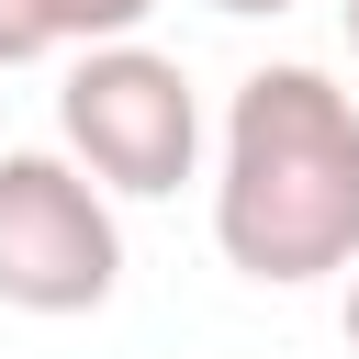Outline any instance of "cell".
<instances>
[{
  "label": "cell",
  "instance_id": "7a4b0ae2",
  "mask_svg": "<svg viewBox=\"0 0 359 359\" xmlns=\"http://www.w3.org/2000/svg\"><path fill=\"white\" fill-rule=\"evenodd\" d=\"M56 135H67V157H79L101 191H123V202H168V191L202 168V101H191L180 56H157V45H135V34L67 56V79H56Z\"/></svg>",
  "mask_w": 359,
  "mask_h": 359
},
{
  "label": "cell",
  "instance_id": "8992f818",
  "mask_svg": "<svg viewBox=\"0 0 359 359\" xmlns=\"http://www.w3.org/2000/svg\"><path fill=\"white\" fill-rule=\"evenodd\" d=\"M213 11H236V22H269V11H292V0H213Z\"/></svg>",
  "mask_w": 359,
  "mask_h": 359
},
{
  "label": "cell",
  "instance_id": "6da1fadb",
  "mask_svg": "<svg viewBox=\"0 0 359 359\" xmlns=\"http://www.w3.org/2000/svg\"><path fill=\"white\" fill-rule=\"evenodd\" d=\"M213 247L269 292L359 269V101L325 67L236 79L213 157Z\"/></svg>",
  "mask_w": 359,
  "mask_h": 359
},
{
  "label": "cell",
  "instance_id": "277c9868",
  "mask_svg": "<svg viewBox=\"0 0 359 359\" xmlns=\"http://www.w3.org/2000/svg\"><path fill=\"white\" fill-rule=\"evenodd\" d=\"M146 11H157V0H45V22H56V56H79V45H123Z\"/></svg>",
  "mask_w": 359,
  "mask_h": 359
},
{
  "label": "cell",
  "instance_id": "ba28073f",
  "mask_svg": "<svg viewBox=\"0 0 359 359\" xmlns=\"http://www.w3.org/2000/svg\"><path fill=\"white\" fill-rule=\"evenodd\" d=\"M348 45H359V0H348Z\"/></svg>",
  "mask_w": 359,
  "mask_h": 359
},
{
  "label": "cell",
  "instance_id": "5b68a950",
  "mask_svg": "<svg viewBox=\"0 0 359 359\" xmlns=\"http://www.w3.org/2000/svg\"><path fill=\"white\" fill-rule=\"evenodd\" d=\"M34 56H56L45 0H0V67H34Z\"/></svg>",
  "mask_w": 359,
  "mask_h": 359
},
{
  "label": "cell",
  "instance_id": "3957f363",
  "mask_svg": "<svg viewBox=\"0 0 359 359\" xmlns=\"http://www.w3.org/2000/svg\"><path fill=\"white\" fill-rule=\"evenodd\" d=\"M123 280L112 191L56 146H0V303L11 314H101Z\"/></svg>",
  "mask_w": 359,
  "mask_h": 359
},
{
  "label": "cell",
  "instance_id": "52a82bcc",
  "mask_svg": "<svg viewBox=\"0 0 359 359\" xmlns=\"http://www.w3.org/2000/svg\"><path fill=\"white\" fill-rule=\"evenodd\" d=\"M348 359H359V269H348Z\"/></svg>",
  "mask_w": 359,
  "mask_h": 359
}]
</instances>
